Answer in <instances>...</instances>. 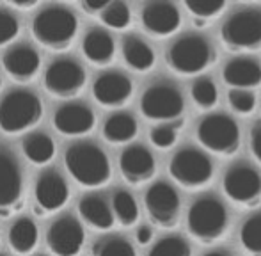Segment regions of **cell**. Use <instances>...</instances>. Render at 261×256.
<instances>
[{"label":"cell","instance_id":"6da1fadb","mask_svg":"<svg viewBox=\"0 0 261 256\" xmlns=\"http://www.w3.org/2000/svg\"><path fill=\"white\" fill-rule=\"evenodd\" d=\"M64 164L73 180L86 189H100L112 178V167L107 153L89 141L69 146L64 153Z\"/></svg>","mask_w":261,"mask_h":256},{"label":"cell","instance_id":"7a4b0ae2","mask_svg":"<svg viewBox=\"0 0 261 256\" xmlns=\"http://www.w3.org/2000/svg\"><path fill=\"white\" fill-rule=\"evenodd\" d=\"M32 34L45 48L62 52L73 45L79 34V18L66 6L52 4L43 7L34 16Z\"/></svg>","mask_w":261,"mask_h":256},{"label":"cell","instance_id":"3957f363","mask_svg":"<svg viewBox=\"0 0 261 256\" xmlns=\"http://www.w3.org/2000/svg\"><path fill=\"white\" fill-rule=\"evenodd\" d=\"M217 61L215 48L204 36L187 34L176 39L165 52V63L178 75H199Z\"/></svg>","mask_w":261,"mask_h":256},{"label":"cell","instance_id":"277c9868","mask_svg":"<svg viewBox=\"0 0 261 256\" xmlns=\"http://www.w3.org/2000/svg\"><path fill=\"white\" fill-rule=\"evenodd\" d=\"M187 228L194 240L212 246L222 240L229 228L227 210L215 197H201L189 208Z\"/></svg>","mask_w":261,"mask_h":256},{"label":"cell","instance_id":"5b68a950","mask_svg":"<svg viewBox=\"0 0 261 256\" xmlns=\"http://www.w3.org/2000/svg\"><path fill=\"white\" fill-rule=\"evenodd\" d=\"M41 98L31 89H14L0 100V128L9 135L31 130L41 121Z\"/></svg>","mask_w":261,"mask_h":256},{"label":"cell","instance_id":"8992f818","mask_svg":"<svg viewBox=\"0 0 261 256\" xmlns=\"http://www.w3.org/2000/svg\"><path fill=\"white\" fill-rule=\"evenodd\" d=\"M220 41L234 54L261 50V9H244L231 14L220 27Z\"/></svg>","mask_w":261,"mask_h":256},{"label":"cell","instance_id":"52a82bcc","mask_svg":"<svg viewBox=\"0 0 261 256\" xmlns=\"http://www.w3.org/2000/svg\"><path fill=\"white\" fill-rule=\"evenodd\" d=\"M196 137L210 153L231 157L240 149V128L227 114H208L197 123Z\"/></svg>","mask_w":261,"mask_h":256},{"label":"cell","instance_id":"ba28073f","mask_svg":"<svg viewBox=\"0 0 261 256\" xmlns=\"http://www.w3.org/2000/svg\"><path fill=\"white\" fill-rule=\"evenodd\" d=\"M141 112L149 121H167L183 125L185 100L178 87L165 82L151 84L141 96Z\"/></svg>","mask_w":261,"mask_h":256},{"label":"cell","instance_id":"9c48e42d","mask_svg":"<svg viewBox=\"0 0 261 256\" xmlns=\"http://www.w3.org/2000/svg\"><path fill=\"white\" fill-rule=\"evenodd\" d=\"M171 178L187 191L204 189L213 180V162L206 153L196 148H183L169 162Z\"/></svg>","mask_w":261,"mask_h":256},{"label":"cell","instance_id":"30bf717a","mask_svg":"<svg viewBox=\"0 0 261 256\" xmlns=\"http://www.w3.org/2000/svg\"><path fill=\"white\" fill-rule=\"evenodd\" d=\"M87 80L86 68L71 57H61L48 64L45 71V87L57 98H75L84 91Z\"/></svg>","mask_w":261,"mask_h":256},{"label":"cell","instance_id":"8fae6325","mask_svg":"<svg viewBox=\"0 0 261 256\" xmlns=\"http://www.w3.org/2000/svg\"><path fill=\"white\" fill-rule=\"evenodd\" d=\"M224 194L242 208L261 204V174L249 164H234L222 178Z\"/></svg>","mask_w":261,"mask_h":256},{"label":"cell","instance_id":"7c38bea8","mask_svg":"<svg viewBox=\"0 0 261 256\" xmlns=\"http://www.w3.org/2000/svg\"><path fill=\"white\" fill-rule=\"evenodd\" d=\"M144 207L149 221L158 228L171 229L179 222L181 201L176 189L165 182H156L146 191Z\"/></svg>","mask_w":261,"mask_h":256},{"label":"cell","instance_id":"4fadbf2b","mask_svg":"<svg viewBox=\"0 0 261 256\" xmlns=\"http://www.w3.org/2000/svg\"><path fill=\"white\" fill-rule=\"evenodd\" d=\"M46 242L55 256H79L86 242L82 222L75 215H61L50 224Z\"/></svg>","mask_w":261,"mask_h":256},{"label":"cell","instance_id":"5bb4252c","mask_svg":"<svg viewBox=\"0 0 261 256\" xmlns=\"http://www.w3.org/2000/svg\"><path fill=\"white\" fill-rule=\"evenodd\" d=\"M23 173L16 155L7 148H0V210L21 208Z\"/></svg>","mask_w":261,"mask_h":256},{"label":"cell","instance_id":"9a60e30c","mask_svg":"<svg viewBox=\"0 0 261 256\" xmlns=\"http://www.w3.org/2000/svg\"><path fill=\"white\" fill-rule=\"evenodd\" d=\"M36 214L45 215L46 212H57L64 208L69 199V185L57 169H46L36 180Z\"/></svg>","mask_w":261,"mask_h":256},{"label":"cell","instance_id":"2e32d148","mask_svg":"<svg viewBox=\"0 0 261 256\" xmlns=\"http://www.w3.org/2000/svg\"><path fill=\"white\" fill-rule=\"evenodd\" d=\"M93 94L103 107L119 109L134 96V82L121 71H105L96 76L93 84Z\"/></svg>","mask_w":261,"mask_h":256},{"label":"cell","instance_id":"e0dca14e","mask_svg":"<svg viewBox=\"0 0 261 256\" xmlns=\"http://www.w3.org/2000/svg\"><path fill=\"white\" fill-rule=\"evenodd\" d=\"M141 23L153 38H169L181 27V13L171 2H149L141 11Z\"/></svg>","mask_w":261,"mask_h":256},{"label":"cell","instance_id":"ac0fdd59","mask_svg":"<svg viewBox=\"0 0 261 256\" xmlns=\"http://www.w3.org/2000/svg\"><path fill=\"white\" fill-rule=\"evenodd\" d=\"M96 116L89 105L82 101H68L61 105L54 114V126L59 134L68 137H80L93 132Z\"/></svg>","mask_w":261,"mask_h":256},{"label":"cell","instance_id":"d6986e66","mask_svg":"<svg viewBox=\"0 0 261 256\" xmlns=\"http://www.w3.org/2000/svg\"><path fill=\"white\" fill-rule=\"evenodd\" d=\"M119 171L130 185H142L156 174V162L146 146L130 144L119 157Z\"/></svg>","mask_w":261,"mask_h":256},{"label":"cell","instance_id":"ffe728a7","mask_svg":"<svg viewBox=\"0 0 261 256\" xmlns=\"http://www.w3.org/2000/svg\"><path fill=\"white\" fill-rule=\"evenodd\" d=\"M2 64L11 79H14L16 82H29L38 75L39 66H41V57H39L38 50L34 46L21 43V45L11 46L4 54Z\"/></svg>","mask_w":261,"mask_h":256},{"label":"cell","instance_id":"44dd1931","mask_svg":"<svg viewBox=\"0 0 261 256\" xmlns=\"http://www.w3.org/2000/svg\"><path fill=\"white\" fill-rule=\"evenodd\" d=\"M222 79L231 89H254L261 84V64L249 57H237L224 66Z\"/></svg>","mask_w":261,"mask_h":256},{"label":"cell","instance_id":"7402d4cb","mask_svg":"<svg viewBox=\"0 0 261 256\" xmlns=\"http://www.w3.org/2000/svg\"><path fill=\"white\" fill-rule=\"evenodd\" d=\"M82 52L86 59L94 66H109L116 57V43L109 31L94 27L84 36Z\"/></svg>","mask_w":261,"mask_h":256},{"label":"cell","instance_id":"603a6c76","mask_svg":"<svg viewBox=\"0 0 261 256\" xmlns=\"http://www.w3.org/2000/svg\"><path fill=\"white\" fill-rule=\"evenodd\" d=\"M79 214L86 224H89L98 232H109L116 224L114 210L101 196L89 194V196L82 197V201L79 203Z\"/></svg>","mask_w":261,"mask_h":256},{"label":"cell","instance_id":"cb8c5ba5","mask_svg":"<svg viewBox=\"0 0 261 256\" xmlns=\"http://www.w3.org/2000/svg\"><path fill=\"white\" fill-rule=\"evenodd\" d=\"M123 57L124 63L139 73L149 71L156 63L153 48L139 36H126L123 39Z\"/></svg>","mask_w":261,"mask_h":256},{"label":"cell","instance_id":"d4e9b609","mask_svg":"<svg viewBox=\"0 0 261 256\" xmlns=\"http://www.w3.org/2000/svg\"><path fill=\"white\" fill-rule=\"evenodd\" d=\"M139 134L137 119L128 112H116L107 118L103 125V137L110 144H126Z\"/></svg>","mask_w":261,"mask_h":256},{"label":"cell","instance_id":"484cf974","mask_svg":"<svg viewBox=\"0 0 261 256\" xmlns=\"http://www.w3.org/2000/svg\"><path fill=\"white\" fill-rule=\"evenodd\" d=\"M38 226L29 217H20L9 229V246L18 254H31L38 246Z\"/></svg>","mask_w":261,"mask_h":256},{"label":"cell","instance_id":"4316f807","mask_svg":"<svg viewBox=\"0 0 261 256\" xmlns=\"http://www.w3.org/2000/svg\"><path fill=\"white\" fill-rule=\"evenodd\" d=\"M23 153L36 166H46L55 157V142L45 132H32L23 141Z\"/></svg>","mask_w":261,"mask_h":256},{"label":"cell","instance_id":"83f0119b","mask_svg":"<svg viewBox=\"0 0 261 256\" xmlns=\"http://www.w3.org/2000/svg\"><path fill=\"white\" fill-rule=\"evenodd\" d=\"M112 210L116 221L124 228L137 224L139 221V207L135 197L128 191H116L112 197Z\"/></svg>","mask_w":261,"mask_h":256},{"label":"cell","instance_id":"f1b7e54d","mask_svg":"<svg viewBox=\"0 0 261 256\" xmlns=\"http://www.w3.org/2000/svg\"><path fill=\"white\" fill-rule=\"evenodd\" d=\"M240 244L247 256H261V214H254L242 222Z\"/></svg>","mask_w":261,"mask_h":256},{"label":"cell","instance_id":"f546056e","mask_svg":"<svg viewBox=\"0 0 261 256\" xmlns=\"http://www.w3.org/2000/svg\"><path fill=\"white\" fill-rule=\"evenodd\" d=\"M190 96H192V101L199 109L210 111V109H213L217 105L219 91H217V86L212 79H208V76H199V79L192 84Z\"/></svg>","mask_w":261,"mask_h":256},{"label":"cell","instance_id":"4dcf8cb0","mask_svg":"<svg viewBox=\"0 0 261 256\" xmlns=\"http://www.w3.org/2000/svg\"><path fill=\"white\" fill-rule=\"evenodd\" d=\"M100 18L103 21V25H107L109 29H116V31H124L132 23L130 7H128V4L121 2V0L110 2Z\"/></svg>","mask_w":261,"mask_h":256},{"label":"cell","instance_id":"1f68e13d","mask_svg":"<svg viewBox=\"0 0 261 256\" xmlns=\"http://www.w3.org/2000/svg\"><path fill=\"white\" fill-rule=\"evenodd\" d=\"M148 256H192V249L183 237L171 235L158 240Z\"/></svg>","mask_w":261,"mask_h":256},{"label":"cell","instance_id":"d6a6232c","mask_svg":"<svg viewBox=\"0 0 261 256\" xmlns=\"http://www.w3.org/2000/svg\"><path fill=\"white\" fill-rule=\"evenodd\" d=\"M93 256H137L135 247L123 237H109L93 246Z\"/></svg>","mask_w":261,"mask_h":256},{"label":"cell","instance_id":"836d02e7","mask_svg":"<svg viewBox=\"0 0 261 256\" xmlns=\"http://www.w3.org/2000/svg\"><path fill=\"white\" fill-rule=\"evenodd\" d=\"M185 7L189 9V13L192 14L194 20H199L208 23L210 20L217 18L224 9L227 7V4L224 0H217V2H201V0H185Z\"/></svg>","mask_w":261,"mask_h":256},{"label":"cell","instance_id":"e575fe53","mask_svg":"<svg viewBox=\"0 0 261 256\" xmlns=\"http://www.w3.org/2000/svg\"><path fill=\"white\" fill-rule=\"evenodd\" d=\"M227 104H229L233 112H237L240 116H249L256 109V96L252 91L247 89H229Z\"/></svg>","mask_w":261,"mask_h":256},{"label":"cell","instance_id":"d590c367","mask_svg":"<svg viewBox=\"0 0 261 256\" xmlns=\"http://www.w3.org/2000/svg\"><path fill=\"white\" fill-rule=\"evenodd\" d=\"M178 130L176 125H160L155 126L149 134V141L158 149H171L178 141Z\"/></svg>","mask_w":261,"mask_h":256},{"label":"cell","instance_id":"8d00e7d4","mask_svg":"<svg viewBox=\"0 0 261 256\" xmlns=\"http://www.w3.org/2000/svg\"><path fill=\"white\" fill-rule=\"evenodd\" d=\"M20 34V21L13 13L0 9V46L9 45Z\"/></svg>","mask_w":261,"mask_h":256},{"label":"cell","instance_id":"74e56055","mask_svg":"<svg viewBox=\"0 0 261 256\" xmlns=\"http://www.w3.org/2000/svg\"><path fill=\"white\" fill-rule=\"evenodd\" d=\"M109 0H82V4H80V7H82L84 13L91 14V16H101V13L107 9V6H109Z\"/></svg>","mask_w":261,"mask_h":256},{"label":"cell","instance_id":"f35d334b","mask_svg":"<svg viewBox=\"0 0 261 256\" xmlns=\"http://www.w3.org/2000/svg\"><path fill=\"white\" fill-rule=\"evenodd\" d=\"M251 153L261 166V121L256 123L251 130Z\"/></svg>","mask_w":261,"mask_h":256},{"label":"cell","instance_id":"ab89813d","mask_svg":"<svg viewBox=\"0 0 261 256\" xmlns=\"http://www.w3.org/2000/svg\"><path fill=\"white\" fill-rule=\"evenodd\" d=\"M135 239H137V242L141 244V246H148L153 240V229L149 228V226H141V228L137 229V233H135Z\"/></svg>","mask_w":261,"mask_h":256},{"label":"cell","instance_id":"60d3db41","mask_svg":"<svg viewBox=\"0 0 261 256\" xmlns=\"http://www.w3.org/2000/svg\"><path fill=\"white\" fill-rule=\"evenodd\" d=\"M7 4H9L11 7H16V9H34V7L39 6L38 0H7Z\"/></svg>","mask_w":261,"mask_h":256},{"label":"cell","instance_id":"b9f144b4","mask_svg":"<svg viewBox=\"0 0 261 256\" xmlns=\"http://www.w3.org/2000/svg\"><path fill=\"white\" fill-rule=\"evenodd\" d=\"M204 256H229V254H227L226 251H212V253H208Z\"/></svg>","mask_w":261,"mask_h":256},{"label":"cell","instance_id":"7bdbcfd3","mask_svg":"<svg viewBox=\"0 0 261 256\" xmlns=\"http://www.w3.org/2000/svg\"><path fill=\"white\" fill-rule=\"evenodd\" d=\"M0 89H2V76H0Z\"/></svg>","mask_w":261,"mask_h":256},{"label":"cell","instance_id":"ee69618b","mask_svg":"<svg viewBox=\"0 0 261 256\" xmlns=\"http://www.w3.org/2000/svg\"><path fill=\"white\" fill-rule=\"evenodd\" d=\"M39 256H45V254H39Z\"/></svg>","mask_w":261,"mask_h":256},{"label":"cell","instance_id":"f6af8a7d","mask_svg":"<svg viewBox=\"0 0 261 256\" xmlns=\"http://www.w3.org/2000/svg\"><path fill=\"white\" fill-rule=\"evenodd\" d=\"M0 256H4V254H0Z\"/></svg>","mask_w":261,"mask_h":256}]
</instances>
